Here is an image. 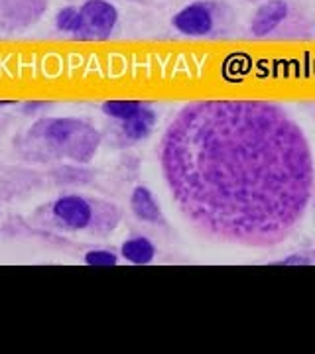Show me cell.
Listing matches in <instances>:
<instances>
[{"instance_id":"obj_11","label":"cell","mask_w":315,"mask_h":354,"mask_svg":"<svg viewBox=\"0 0 315 354\" xmlns=\"http://www.w3.org/2000/svg\"><path fill=\"white\" fill-rule=\"evenodd\" d=\"M81 24V14L77 8H63L57 12L55 16V26H57V30H62V32H73L75 34L77 28Z\"/></svg>"},{"instance_id":"obj_14","label":"cell","mask_w":315,"mask_h":354,"mask_svg":"<svg viewBox=\"0 0 315 354\" xmlns=\"http://www.w3.org/2000/svg\"><path fill=\"white\" fill-rule=\"evenodd\" d=\"M4 104H14V101H0V106H4Z\"/></svg>"},{"instance_id":"obj_10","label":"cell","mask_w":315,"mask_h":354,"mask_svg":"<svg viewBox=\"0 0 315 354\" xmlns=\"http://www.w3.org/2000/svg\"><path fill=\"white\" fill-rule=\"evenodd\" d=\"M144 109V104L138 101H107L102 102V111L105 114L113 116V118H118V120H128L132 118L134 114H138L140 111Z\"/></svg>"},{"instance_id":"obj_4","label":"cell","mask_w":315,"mask_h":354,"mask_svg":"<svg viewBox=\"0 0 315 354\" xmlns=\"http://www.w3.org/2000/svg\"><path fill=\"white\" fill-rule=\"evenodd\" d=\"M174 26L188 36H205L213 28V14L207 4L195 2V4L186 6L181 12H177L174 18Z\"/></svg>"},{"instance_id":"obj_13","label":"cell","mask_w":315,"mask_h":354,"mask_svg":"<svg viewBox=\"0 0 315 354\" xmlns=\"http://www.w3.org/2000/svg\"><path fill=\"white\" fill-rule=\"evenodd\" d=\"M284 264H309V262L303 260V258H290V260H286Z\"/></svg>"},{"instance_id":"obj_5","label":"cell","mask_w":315,"mask_h":354,"mask_svg":"<svg viewBox=\"0 0 315 354\" xmlns=\"http://www.w3.org/2000/svg\"><path fill=\"white\" fill-rule=\"evenodd\" d=\"M53 215L69 228H85L91 223L93 211H91V205L83 197L67 195V197H62L55 201Z\"/></svg>"},{"instance_id":"obj_12","label":"cell","mask_w":315,"mask_h":354,"mask_svg":"<svg viewBox=\"0 0 315 354\" xmlns=\"http://www.w3.org/2000/svg\"><path fill=\"white\" fill-rule=\"evenodd\" d=\"M85 264L89 266H116V256L107 250H93L85 256Z\"/></svg>"},{"instance_id":"obj_2","label":"cell","mask_w":315,"mask_h":354,"mask_svg":"<svg viewBox=\"0 0 315 354\" xmlns=\"http://www.w3.org/2000/svg\"><path fill=\"white\" fill-rule=\"evenodd\" d=\"M34 136L75 162H89L99 148V134L77 118H44L34 127Z\"/></svg>"},{"instance_id":"obj_1","label":"cell","mask_w":315,"mask_h":354,"mask_svg":"<svg viewBox=\"0 0 315 354\" xmlns=\"http://www.w3.org/2000/svg\"><path fill=\"white\" fill-rule=\"evenodd\" d=\"M162 167L193 227L242 246L284 241L302 221L314 189L309 144L274 102L183 106L162 140Z\"/></svg>"},{"instance_id":"obj_3","label":"cell","mask_w":315,"mask_h":354,"mask_svg":"<svg viewBox=\"0 0 315 354\" xmlns=\"http://www.w3.org/2000/svg\"><path fill=\"white\" fill-rule=\"evenodd\" d=\"M79 14L81 24L75 32V38L79 39L109 38L118 20L116 8L105 0H89L79 8Z\"/></svg>"},{"instance_id":"obj_7","label":"cell","mask_w":315,"mask_h":354,"mask_svg":"<svg viewBox=\"0 0 315 354\" xmlns=\"http://www.w3.org/2000/svg\"><path fill=\"white\" fill-rule=\"evenodd\" d=\"M130 207L134 211V215L146 221V223H158L162 221V213H160V207L158 203L154 201L152 193L146 187H136L132 193V199H130Z\"/></svg>"},{"instance_id":"obj_6","label":"cell","mask_w":315,"mask_h":354,"mask_svg":"<svg viewBox=\"0 0 315 354\" xmlns=\"http://www.w3.org/2000/svg\"><path fill=\"white\" fill-rule=\"evenodd\" d=\"M288 14V6L280 0H274V2H268L264 6L258 8V12L252 20V32L256 36H264L268 32H272Z\"/></svg>"},{"instance_id":"obj_8","label":"cell","mask_w":315,"mask_h":354,"mask_svg":"<svg viewBox=\"0 0 315 354\" xmlns=\"http://www.w3.org/2000/svg\"><path fill=\"white\" fill-rule=\"evenodd\" d=\"M154 122H156V114L152 113L150 109H146V106H144L138 114H134L132 118L125 120V132L130 136V138H134V140L144 138V136H148V134H150Z\"/></svg>"},{"instance_id":"obj_9","label":"cell","mask_w":315,"mask_h":354,"mask_svg":"<svg viewBox=\"0 0 315 354\" xmlns=\"http://www.w3.org/2000/svg\"><path fill=\"white\" fill-rule=\"evenodd\" d=\"M154 246L146 239H132L123 244V256L132 264H148L154 258Z\"/></svg>"}]
</instances>
